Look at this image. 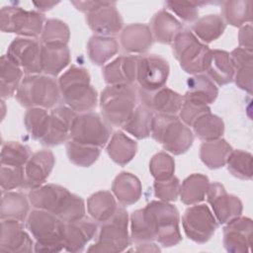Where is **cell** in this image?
Segmentation results:
<instances>
[{
    "label": "cell",
    "mask_w": 253,
    "mask_h": 253,
    "mask_svg": "<svg viewBox=\"0 0 253 253\" xmlns=\"http://www.w3.org/2000/svg\"><path fill=\"white\" fill-rule=\"evenodd\" d=\"M182 225L186 236L197 243H206L214 234L218 222L206 205H192L182 217Z\"/></svg>",
    "instance_id": "cell-12"
},
{
    "label": "cell",
    "mask_w": 253,
    "mask_h": 253,
    "mask_svg": "<svg viewBox=\"0 0 253 253\" xmlns=\"http://www.w3.org/2000/svg\"><path fill=\"white\" fill-rule=\"evenodd\" d=\"M29 201L35 209L48 211L64 222L80 219L85 214L83 199L55 184L42 185L33 189L29 193Z\"/></svg>",
    "instance_id": "cell-2"
},
{
    "label": "cell",
    "mask_w": 253,
    "mask_h": 253,
    "mask_svg": "<svg viewBox=\"0 0 253 253\" xmlns=\"http://www.w3.org/2000/svg\"><path fill=\"white\" fill-rule=\"evenodd\" d=\"M204 71L218 86L230 83L234 77V68L229 53L220 49H209L204 62Z\"/></svg>",
    "instance_id": "cell-24"
},
{
    "label": "cell",
    "mask_w": 253,
    "mask_h": 253,
    "mask_svg": "<svg viewBox=\"0 0 253 253\" xmlns=\"http://www.w3.org/2000/svg\"><path fill=\"white\" fill-rule=\"evenodd\" d=\"M150 134L166 151L174 155L185 153L194 141L192 130L174 115L153 116Z\"/></svg>",
    "instance_id": "cell-5"
},
{
    "label": "cell",
    "mask_w": 253,
    "mask_h": 253,
    "mask_svg": "<svg viewBox=\"0 0 253 253\" xmlns=\"http://www.w3.org/2000/svg\"><path fill=\"white\" fill-rule=\"evenodd\" d=\"M112 191L121 205L130 206L141 197L142 187L136 176L129 172H122L115 178Z\"/></svg>",
    "instance_id": "cell-28"
},
{
    "label": "cell",
    "mask_w": 253,
    "mask_h": 253,
    "mask_svg": "<svg viewBox=\"0 0 253 253\" xmlns=\"http://www.w3.org/2000/svg\"><path fill=\"white\" fill-rule=\"evenodd\" d=\"M153 112L143 105L136 106L128 120L122 126L123 129L137 139L150 135Z\"/></svg>",
    "instance_id": "cell-38"
},
{
    "label": "cell",
    "mask_w": 253,
    "mask_h": 253,
    "mask_svg": "<svg viewBox=\"0 0 253 253\" xmlns=\"http://www.w3.org/2000/svg\"><path fill=\"white\" fill-rule=\"evenodd\" d=\"M230 60L234 68V81L237 87L252 94L253 52L241 47L234 48L230 53Z\"/></svg>",
    "instance_id": "cell-25"
},
{
    "label": "cell",
    "mask_w": 253,
    "mask_h": 253,
    "mask_svg": "<svg viewBox=\"0 0 253 253\" xmlns=\"http://www.w3.org/2000/svg\"><path fill=\"white\" fill-rule=\"evenodd\" d=\"M47 116L48 112L42 108H31L26 112L24 124L28 132L34 139H40Z\"/></svg>",
    "instance_id": "cell-47"
},
{
    "label": "cell",
    "mask_w": 253,
    "mask_h": 253,
    "mask_svg": "<svg viewBox=\"0 0 253 253\" xmlns=\"http://www.w3.org/2000/svg\"><path fill=\"white\" fill-rule=\"evenodd\" d=\"M118 209L114 195L108 191H99L90 196L87 201V210L91 217L98 222L108 220Z\"/></svg>",
    "instance_id": "cell-35"
},
{
    "label": "cell",
    "mask_w": 253,
    "mask_h": 253,
    "mask_svg": "<svg viewBox=\"0 0 253 253\" xmlns=\"http://www.w3.org/2000/svg\"><path fill=\"white\" fill-rule=\"evenodd\" d=\"M107 3L108 1H71V4L74 5L77 10L86 14L99 9Z\"/></svg>",
    "instance_id": "cell-53"
},
{
    "label": "cell",
    "mask_w": 253,
    "mask_h": 253,
    "mask_svg": "<svg viewBox=\"0 0 253 253\" xmlns=\"http://www.w3.org/2000/svg\"><path fill=\"white\" fill-rule=\"evenodd\" d=\"M70 62L67 45H42V72L50 77L57 76Z\"/></svg>",
    "instance_id": "cell-30"
},
{
    "label": "cell",
    "mask_w": 253,
    "mask_h": 253,
    "mask_svg": "<svg viewBox=\"0 0 253 253\" xmlns=\"http://www.w3.org/2000/svg\"><path fill=\"white\" fill-rule=\"evenodd\" d=\"M137 151V143L123 131H116L108 141L107 152L110 158L121 166L132 160Z\"/></svg>",
    "instance_id": "cell-31"
},
{
    "label": "cell",
    "mask_w": 253,
    "mask_h": 253,
    "mask_svg": "<svg viewBox=\"0 0 253 253\" xmlns=\"http://www.w3.org/2000/svg\"><path fill=\"white\" fill-rule=\"evenodd\" d=\"M30 157V148L18 141H8L2 145L1 165L24 167Z\"/></svg>",
    "instance_id": "cell-45"
},
{
    "label": "cell",
    "mask_w": 253,
    "mask_h": 253,
    "mask_svg": "<svg viewBox=\"0 0 253 253\" xmlns=\"http://www.w3.org/2000/svg\"><path fill=\"white\" fill-rule=\"evenodd\" d=\"M179 211L173 205L152 201L130 215V237L136 243L156 240L163 247H172L182 240Z\"/></svg>",
    "instance_id": "cell-1"
},
{
    "label": "cell",
    "mask_w": 253,
    "mask_h": 253,
    "mask_svg": "<svg viewBox=\"0 0 253 253\" xmlns=\"http://www.w3.org/2000/svg\"><path fill=\"white\" fill-rule=\"evenodd\" d=\"M231 151L230 144L222 138L204 141L200 147V158L208 168L218 169L226 165Z\"/></svg>",
    "instance_id": "cell-32"
},
{
    "label": "cell",
    "mask_w": 253,
    "mask_h": 253,
    "mask_svg": "<svg viewBox=\"0 0 253 253\" xmlns=\"http://www.w3.org/2000/svg\"><path fill=\"white\" fill-rule=\"evenodd\" d=\"M90 79L87 69L72 65L57 81L64 103L76 113L91 112L97 105V91Z\"/></svg>",
    "instance_id": "cell-3"
},
{
    "label": "cell",
    "mask_w": 253,
    "mask_h": 253,
    "mask_svg": "<svg viewBox=\"0 0 253 253\" xmlns=\"http://www.w3.org/2000/svg\"><path fill=\"white\" fill-rule=\"evenodd\" d=\"M225 30V22L222 17L211 14L198 19L192 27V33L202 41L203 43H210L217 40Z\"/></svg>",
    "instance_id": "cell-39"
},
{
    "label": "cell",
    "mask_w": 253,
    "mask_h": 253,
    "mask_svg": "<svg viewBox=\"0 0 253 253\" xmlns=\"http://www.w3.org/2000/svg\"><path fill=\"white\" fill-rule=\"evenodd\" d=\"M127 225L128 214L126 211L122 207H118L113 216L102 222L98 238L88 248V251L103 253L125 251L130 243Z\"/></svg>",
    "instance_id": "cell-8"
},
{
    "label": "cell",
    "mask_w": 253,
    "mask_h": 253,
    "mask_svg": "<svg viewBox=\"0 0 253 253\" xmlns=\"http://www.w3.org/2000/svg\"><path fill=\"white\" fill-rule=\"evenodd\" d=\"M29 215V203L25 195L19 192L3 193L1 200L0 217L24 221Z\"/></svg>",
    "instance_id": "cell-36"
},
{
    "label": "cell",
    "mask_w": 253,
    "mask_h": 253,
    "mask_svg": "<svg viewBox=\"0 0 253 253\" xmlns=\"http://www.w3.org/2000/svg\"><path fill=\"white\" fill-rule=\"evenodd\" d=\"M135 251L139 252H150V251H160V249L151 242H142V243H137V247L134 249Z\"/></svg>",
    "instance_id": "cell-55"
},
{
    "label": "cell",
    "mask_w": 253,
    "mask_h": 253,
    "mask_svg": "<svg viewBox=\"0 0 253 253\" xmlns=\"http://www.w3.org/2000/svg\"><path fill=\"white\" fill-rule=\"evenodd\" d=\"M137 55H122L103 68V77L109 85H131L136 81Z\"/></svg>",
    "instance_id": "cell-22"
},
{
    "label": "cell",
    "mask_w": 253,
    "mask_h": 253,
    "mask_svg": "<svg viewBox=\"0 0 253 253\" xmlns=\"http://www.w3.org/2000/svg\"><path fill=\"white\" fill-rule=\"evenodd\" d=\"M86 22L88 27L97 35L103 37H113L121 32L123 28V19L116 2L108 1V3L99 9L86 14Z\"/></svg>",
    "instance_id": "cell-20"
},
{
    "label": "cell",
    "mask_w": 253,
    "mask_h": 253,
    "mask_svg": "<svg viewBox=\"0 0 253 253\" xmlns=\"http://www.w3.org/2000/svg\"><path fill=\"white\" fill-rule=\"evenodd\" d=\"M150 31L153 39L158 42L171 44L183 31V26L172 14L166 10H160L151 19Z\"/></svg>",
    "instance_id": "cell-27"
},
{
    "label": "cell",
    "mask_w": 253,
    "mask_h": 253,
    "mask_svg": "<svg viewBox=\"0 0 253 253\" xmlns=\"http://www.w3.org/2000/svg\"><path fill=\"white\" fill-rule=\"evenodd\" d=\"M252 219L238 216L226 223L223 228V245L227 252L246 253L252 245Z\"/></svg>",
    "instance_id": "cell-17"
},
{
    "label": "cell",
    "mask_w": 253,
    "mask_h": 253,
    "mask_svg": "<svg viewBox=\"0 0 253 253\" xmlns=\"http://www.w3.org/2000/svg\"><path fill=\"white\" fill-rule=\"evenodd\" d=\"M25 167V166H24ZM1 165L0 184L4 192H9L19 187H24L25 184V168Z\"/></svg>",
    "instance_id": "cell-49"
},
{
    "label": "cell",
    "mask_w": 253,
    "mask_h": 253,
    "mask_svg": "<svg viewBox=\"0 0 253 253\" xmlns=\"http://www.w3.org/2000/svg\"><path fill=\"white\" fill-rule=\"evenodd\" d=\"M44 17L40 12L27 11L17 6H4L0 11V30L23 38H36L42 35Z\"/></svg>",
    "instance_id": "cell-10"
},
{
    "label": "cell",
    "mask_w": 253,
    "mask_h": 253,
    "mask_svg": "<svg viewBox=\"0 0 253 253\" xmlns=\"http://www.w3.org/2000/svg\"><path fill=\"white\" fill-rule=\"evenodd\" d=\"M138 93L133 85H108L101 93L103 118L113 126H122L136 107Z\"/></svg>",
    "instance_id": "cell-7"
},
{
    "label": "cell",
    "mask_w": 253,
    "mask_h": 253,
    "mask_svg": "<svg viewBox=\"0 0 253 253\" xmlns=\"http://www.w3.org/2000/svg\"><path fill=\"white\" fill-rule=\"evenodd\" d=\"M111 132L110 124L104 118L97 113L86 112L77 115L74 119L69 139L101 148L109 141Z\"/></svg>",
    "instance_id": "cell-9"
},
{
    "label": "cell",
    "mask_w": 253,
    "mask_h": 253,
    "mask_svg": "<svg viewBox=\"0 0 253 253\" xmlns=\"http://www.w3.org/2000/svg\"><path fill=\"white\" fill-rule=\"evenodd\" d=\"M66 153L69 161L74 165L79 167H89L99 158L101 148L69 139L66 142Z\"/></svg>",
    "instance_id": "cell-42"
},
{
    "label": "cell",
    "mask_w": 253,
    "mask_h": 253,
    "mask_svg": "<svg viewBox=\"0 0 253 253\" xmlns=\"http://www.w3.org/2000/svg\"><path fill=\"white\" fill-rule=\"evenodd\" d=\"M65 222L56 215L39 209L33 210L26 227L35 238L36 252H60L64 249L63 231Z\"/></svg>",
    "instance_id": "cell-4"
},
{
    "label": "cell",
    "mask_w": 253,
    "mask_h": 253,
    "mask_svg": "<svg viewBox=\"0 0 253 253\" xmlns=\"http://www.w3.org/2000/svg\"><path fill=\"white\" fill-rule=\"evenodd\" d=\"M141 105L150 111L163 115H176L179 113L184 101V97L176 91L167 87H162L155 91L137 90Z\"/></svg>",
    "instance_id": "cell-18"
},
{
    "label": "cell",
    "mask_w": 253,
    "mask_h": 253,
    "mask_svg": "<svg viewBox=\"0 0 253 253\" xmlns=\"http://www.w3.org/2000/svg\"><path fill=\"white\" fill-rule=\"evenodd\" d=\"M206 175L195 173L188 176L180 186V199L185 205H196L203 202L210 187Z\"/></svg>",
    "instance_id": "cell-33"
},
{
    "label": "cell",
    "mask_w": 253,
    "mask_h": 253,
    "mask_svg": "<svg viewBox=\"0 0 253 253\" xmlns=\"http://www.w3.org/2000/svg\"><path fill=\"white\" fill-rule=\"evenodd\" d=\"M211 109L208 105L184 99L181 109L179 111L180 120L188 126H192L194 122L204 114L210 113Z\"/></svg>",
    "instance_id": "cell-51"
},
{
    "label": "cell",
    "mask_w": 253,
    "mask_h": 253,
    "mask_svg": "<svg viewBox=\"0 0 253 253\" xmlns=\"http://www.w3.org/2000/svg\"><path fill=\"white\" fill-rule=\"evenodd\" d=\"M77 114L68 106L53 108L45 120L39 141L42 145L55 146L69 138V132Z\"/></svg>",
    "instance_id": "cell-13"
},
{
    "label": "cell",
    "mask_w": 253,
    "mask_h": 253,
    "mask_svg": "<svg viewBox=\"0 0 253 253\" xmlns=\"http://www.w3.org/2000/svg\"><path fill=\"white\" fill-rule=\"evenodd\" d=\"M208 203L211 205L213 215L219 224H226L242 213V203L234 195L228 194L224 187L217 182L210 184L207 193Z\"/></svg>",
    "instance_id": "cell-16"
},
{
    "label": "cell",
    "mask_w": 253,
    "mask_h": 253,
    "mask_svg": "<svg viewBox=\"0 0 253 253\" xmlns=\"http://www.w3.org/2000/svg\"><path fill=\"white\" fill-rule=\"evenodd\" d=\"M119 50L118 42L113 37L93 36L87 42V51L90 60L96 65H103Z\"/></svg>",
    "instance_id": "cell-37"
},
{
    "label": "cell",
    "mask_w": 253,
    "mask_h": 253,
    "mask_svg": "<svg viewBox=\"0 0 253 253\" xmlns=\"http://www.w3.org/2000/svg\"><path fill=\"white\" fill-rule=\"evenodd\" d=\"M180 181L176 176L164 180H155L153 184L154 196L160 201L175 202L180 194Z\"/></svg>",
    "instance_id": "cell-48"
},
{
    "label": "cell",
    "mask_w": 253,
    "mask_h": 253,
    "mask_svg": "<svg viewBox=\"0 0 253 253\" xmlns=\"http://www.w3.org/2000/svg\"><path fill=\"white\" fill-rule=\"evenodd\" d=\"M149 171L155 180L168 179L174 175L175 161L166 152H158L149 162Z\"/></svg>",
    "instance_id": "cell-46"
},
{
    "label": "cell",
    "mask_w": 253,
    "mask_h": 253,
    "mask_svg": "<svg viewBox=\"0 0 253 253\" xmlns=\"http://www.w3.org/2000/svg\"><path fill=\"white\" fill-rule=\"evenodd\" d=\"M217 95V87L207 75L196 74L188 78L187 91L183 97L209 106L215 101Z\"/></svg>",
    "instance_id": "cell-29"
},
{
    "label": "cell",
    "mask_w": 253,
    "mask_h": 253,
    "mask_svg": "<svg viewBox=\"0 0 253 253\" xmlns=\"http://www.w3.org/2000/svg\"><path fill=\"white\" fill-rule=\"evenodd\" d=\"M252 32H253V29H252L251 23L246 24L240 28L239 34H238L239 47L244 48L249 51H252V47H253Z\"/></svg>",
    "instance_id": "cell-52"
},
{
    "label": "cell",
    "mask_w": 253,
    "mask_h": 253,
    "mask_svg": "<svg viewBox=\"0 0 253 253\" xmlns=\"http://www.w3.org/2000/svg\"><path fill=\"white\" fill-rule=\"evenodd\" d=\"M208 4L206 1H190V2H177L167 1L165 5L167 8L177 15L184 22L192 23L198 19L199 7Z\"/></svg>",
    "instance_id": "cell-50"
},
{
    "label": "cell",
    "mask_w": 253,
    "mask_h": 253,
    "mask_svg": "<svg viewBox=\"0 0 253 253\" xmlns=\"http://www.w3.org/2000/svg\"><path fill=\"white\" fill-rule=\"evenodd\" d=\"M97 229V223L85 217L65 222L63 231L64 250L68 252L83 251L86 244L95 236Z\"/></svg>",
    "instance_id": "cell-23"
},
{
    "label": "cell",
    "mask_w": 253,
    "mask_h": 253,
    "mask_svg": "<svg viewBox=\"0 0 253 253\" xmlns=\"http://www.w3.org/2000/svg\"><path fill=\"white\" fill-rule=\"evenodd\" d=\"M15 97L21 106L28 109H51L59 101L58 82L47 75H27L22 80Z\"/></svg>",
    "instance_id": "cell-6"
},
{
    "label": "cell",
    "mask_w": 253,
    "mask_h": 253,
    "mask_svg": "<svg viewBox=\"0 0 253 253\" xmlns=\"http://www.w3.org/2000/svg\"><path fill=\"white\" fill-rule=\"evenodd\" d=\"M23 70L6 54L0 60V95L2 100L11 97L17 92L22 82Z\"/></svg>",
    "instance_id": "cell-34"
},
{
    "label": "cell",
    "mask_w": 253,
    "mask_h": 253,
    "mask_svg": "<svg viewBox=\"0 0 253 253\" xmlns=\"http://www.w3.org/2000/svg\"><path fill=\"white\" fill-rule=\"evenodd\" d=\"M169 64L163 57L150 54L138 57L136 82L145 91H155L164 87L168 75Z\"/></svg>",
    "instance_id": "cell-15"
},
{
    "label": "cell",
    "mask_w": 253,
    "mask_h": 253,
    "mask_svg": "<svg viewBox=\"0 0 253 253\" xmlns=\"http://www.w3.org/2000/svg\"><path fill=\"white\" fill-rule=\"evenodd\" d=\"M6 55L28 75L42 72V45L34 40L16 38L9 44Z\"/></svg>",
    "instance_id": "cell-14"
},
{
    "label": "cell",
    "mask_w": 253,
    "mask_h": 253,
    "mask_svg": "<svg viewBox=\"0 0 253 253\" xmlns=\"http://www.w3.org/2000/svg\"><path fill=\"white\" fill-rule=\"evenodd\" d=\"M55 163V157L50 150H40L33 155L25 165V184L28 189L42 186L48 178Z\"/></svg>",
    "instance_id": "cell-21"
},
{
    "label": "cell",
    "mask_w": 253,
    "mask_h": 253,
    "mask_svg": "<svg viewBox=\"0 0 253 253\" xmlns=\"http://www.w3.org/2000/svg\"><path fill=\"white\" fill-rule=\"evenodd\" d=\"M192 126L196 135L203 141L218 139L224 132L223 121L211 112L199 117Z\"/></svg>",
    "instance_id": "cell-41"
},
{
    "label": "cell",
    "mask_w": 253,
    "mask_h": 253,
    "mask_svg": "<svg viewBox=\"0 0 253 253\" xmlns=\"http://www.w3.org/2000/svg\"><path fill=\"white\" fill-rule=\"evenodd\" d=\"M228 171L236 178L242 180H251L252 154L243 150H233L230 152L226 161Z\"/></svg>",
    "instance_id": "cell-44"
},
{
    "label": "cell",
    "mask_w": 253,
    "mask_h": 253,
    "mask_svg": "<svg viewBox=\"0 0 253 253\" xmlns=\"http://www.w3.org/2000/svg\"><path fill=\"white\" fill-rule=\"evenodd\" d=\"M150 28L144 24H130L121 34V43L124 49L130 53H143L153 42Z\"/></svg>",
    "instance_id": "cell-26"
},
{
    "label": "cell",
    "mask_w": 253,
    "mask_h": 253,
    "mask_svg": "<svg viewBox=\"0 0 253 253\" xmlns=\"http://www.w3.org/2000/svg\"><path fill=\"white\" fill-rule=\"evenodd\" d=\"M59 2H55V1H39V2H34L33 4L37 7V9L39 11L45 12V11H48L51 8H53Z\"/></svg>",
    "instance_id": "cell-54"
},
{
    "label": "cell",
    "mask_w": 253,
    "mask_h": 253,
    "mask_svg": "<svg viewBox=\"0 0 253 253\" xmlns=\"http://www.w3.org/2000/svg\"><path fill=\"white\" fill-rule=\"evenodd\" d=\"M222 4L223 21L233 27H242L252 22V1L229 0Z\"/></svg>",
    "instance_id": "cell-40"
},
{
    "label": "cell",
    "mask_w": 253,
    "mask_h": 253,
    "mask_svg": "<svg viewBox=\"0 0 253 253\" xmlns=\"http://www.w3.org/2000/svg\"><path fill=\"white\" fill-rule=\"evenodd\" d=\"M209 49L207 44L188 30L182 31L173 42V53L181 68L192 75L204 71V62Z\"/></svg>",
    "instance_id": "cell-11"
},
{
    "label": "cell",
    "mask_w": 253,
    "mask_h": 253,
    "mask_svg": "<svg viewBox=\"0 0 253 253\" xmlns=\"http://www.w3.org/2000/svg\"><path fill=\"white\" fill-rule=\"evenodd\" d=\"M35 244L25 230L22 221L3 219L1 221L0 251L4 253H23L35 251Z\"/></svg>",
    "instance_id": "cell-19"
},
{
    "label": "cell",
    "mask_w": 253,
    "mask_h": 253,
    "mask_svg": "<svg viewBox=\"0 0 253 253\" xmlns=\"http://www.w3.org/2000/svg\"><path fill=\"white\" fill-rule=\"evenodd\" d=\"M41 38L43 44L67 45L70 38V30L63 21L49 19L43 25Z\"/></svg>",
    "instance_id": "cell-43"
}]
</instances>
